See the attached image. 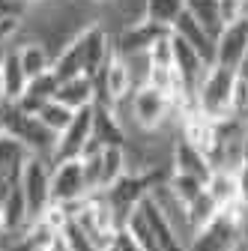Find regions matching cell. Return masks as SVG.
Here are the masks:
<instances>
[{
	"instance_id": "obj_1",
	"label": "cell",
	"mask_w": 248,
	"mask_h": 251,
	"mask_svg": "<svg viewBox=\"0 0 248 251\" xmlns=\"http://www.w3.org/2000/svg\"><path fill=\"white\" fill-rule=\"evenodd\" d=\"M0 129L9 132L15 141H21L33 155L54 159V150H57V138L60 135H54L36 114H24L15 102H3V105H0Z\"/></svg>"
},
{
	"instance_id": "obj_2",
	"label": "cell",
	"mask_w": 248,
	"mask_h": 251,
	"mask_svg": "<svg viewBox=\"0 0 248 251\" xmlns=\"http://www.w3.org/2000/svg\"><path fill=\"white\" fill-rule=\"evenodd\" d=\"M236 69H227L222 63H209V69L203 72L198 90H195V102L198 111L209 120H224L230 117V93H233Z\"/></svg>"
},
{
	"instance_id": "obj_3",
	"label": "cell",
	"mask_w": 248,
	"mask_h": 251,
	"mask_svg": "<svg viewBox=\"0 0 248 251\" xmlns=\"http://www.w3.org/2000/svg\"><path fill=\"white\" fill-rule=\"evenodd\" d=\"M18 188L30 209V225L42 215V209L51 203V159L45 155H27V162L18 174Z\"/></svg>"
},
{
	"instance_id": "obj_4",
	"label": "cell",
	"mask_w": 248,
	"mask_h": 251,
	"mask_svg": "<svg viewBox=\"0 0 248 251\" xmlns=\"http://www.w3.org/2000/svg\"><path fill=\"white\" fill-rule=\"evenodd\" d=\"M129 108H132V120L141 132L152 135L168 123V117L174 114V102L165 96L162 90L149 87V84H138L135 93L129 96Z\"/></svg>"
},
{
	"instance_id": "obj_5",
	"label": "cell",
	"mask_w": 248,
	"mask_h": 251,
	"mask_svg": "<svg viewBox=\"0 0 248 251\" xmlns=\"http://www.w3.org/2000/svg\"><path fill=\"white\" fill-rule=\"evenodd\" d=\"M90 182L84 174V162L81 159H60L51 162V201L54 203H81L84 198H90Z\"/></svg>"
},
{
	"instance_id": "obj_6",
	"label": "cell",
	"mask_w": 248,
	"mask_h": 251,
	"mask_svg": "<svg viewBox=\"0 0 248 251\" xmlns=\"http://www.w3.org/2000/svg\"><path fill=\"white\" fill-rule=\"evenodd\" d=\"M242 236H245L242 225L222 209L219 218H212L206 227H200V230H195L189 236L185 248H189V251H233Z\"/></svg>"
},
{
	"instance_id": "obj_7",
	"label": "cell",
	"mask_w": 248,
	"mask_h": 251,
	"mask_svg": "<svg viewBox=\"0 0 248 251\" xmlns=\"http://www.w3.org/2000/svg\"><path fill=\"white\" fill-rule=\"evenodd\" d=\"M99 144L93 141V105L87 108H78L72 123L66 126L57 138V150H54V159L51 162H60V159H81L84 152L96 150Z\"/></svg>"
},
{
	"instance_id": "obj_8",
	"label": "cell",
	"mask_w": 248,
	"mask_h": 251,
	"mask_svg": "<svg viewBox=\"0 0 248 251\" xmlns=\"http://www.w3.org/2000/svg\"><path fill=\"white\" fill-rule=\"evenodd\" d=\"M93 78H96V90H99V96H96V99H108L111 105L129 102V96H132L135 87H138L132 60L120 57V54H114L108 66H105L99 75H93Z\"/></svg>"
},
{
	"instance_id": "obj_9",
	"label": "cell",
	"mask_w": 248,
	"mask_h": 251,
	"mask_svg": "<svg viewBox=\"0 0 248 251\" xmlns=\"http://www.w3.org/2000/svg\"><path fill=\"white\" fill-rule=\"evenodd\" d=\"M168 33H171V27H165V24H159V21L141 15L138 21L126 24V27H123L120 33L114 36V51H117L120 57H126V60H129V57H144L152 42L162 39V36H168Z\"/></svg>"
},
{
	"instance_id": "obj_10",
	"label": "cell",
	"mask_w": 248,
	"mask_h": 251,
	"mask_svg": "<svg viewBox=\"0 0 248 251\" xmlns=\"http://www.w3.org/2000/svg\"><path fill=\"white\" fill-rule=\"evenodd\" d=\"M78 39H81V54H84V69H87V75H99L108 63H111V57L117 54L111 33L105 30V24L93 21V24H87V27L78 30Z\"/></svg>"
},
{
	"instance_id": "obj_11",
	"label": "cell",
	"mask_w": 248,
	"mask_h": 251,
	"mask_svg": "<svg viewBox=\"0 0 248 251\" xmlns=\"http://www.w3.org/2000/svg\"><path fill=\"white\" fill-rule=\"evenodd\" d=\"M245 54H248V18L222 27V33L215 36V60L212 63H222L227 69H236Z\"/></svg>"
},
{
	"instance_id": "obj_12",
	"label": "cell",
	"mask_w": 248,
	"mask_h": 251,
	"mask_svg": "<svg viewBox=\"0 0 248 251\" xmlns=\"http://www.w3.org/2000/svg\"><path fill=\"white\" fill-rule=\"evenodd\" d=\"M171 36H174V72L179 75V81L185 87L195 93L200 78H203V72L209 69V60H203V54L195 51L182 36H176V33H171Z\"/></svg>"
},
{
	"instance_id": "obj_13",
	"label": "cell",
	"mask_w": 248,
	"mask_h": 251,
	"mask_svg": "<svg viewBox=\"0 0 248 251\" xmlns=\"http://www.w3.org/2000/svg\"><path fill=\"white\" fill-rule=\"evenodd\" d=\"M171 171L192 174V176H200L206 182V176L212 174V162H209L206 152H200L198 147H192L185 138H176V144L171 150Z\"/></svg>"
},
{
	"instance_id": "obj_14",
	"label": "cell",
	"mask_w": 248,
	"mask_h": 251,
	"mask_svg": "<svg viewBox=\"0 0 248 251\" xmlns=\"http://www.w3.org/2000/svg\"><path fill=\"white\" fill-rule=\"evenodd\" d=\"M171 33H176V36H182L185 42H189L195 51H200L203 54V60H215V36L209 33V30L192 15V12H182L179 18H176V24L171 27Z\"/></svg>"
},
{
	"instance_id": "obj_15",
	"label": "cell",
	"mask_w": 248,
	"mask_h": 251,
	"mask_svg": "<svg viewBox=\"0 0 248 251\" xmlns=\"http://www.w3.org/2000/svg\"><path fill=\"white\" fill-rule=\"evenodd\" d=\"M96 96H99V90H96V78L84 72V75H75V78L60 81V84H57V96H54V99H60L63 105H69L72 111H78V108L93 105V102H96Z\"/></svg>"
},
{
	"instance_id": "obj_16",
	"label": "cell",
	"mask_w": 248,
	"mask_h": 251,
	"mask_svg": "<svg viewBox=\"0 0 248 251\" xmlns=\"http://www.w3.org/2000/svg\"><path fill=\"white\" fill-rule=\"evenodd\" d=\"M57 75L54 72H45V75H36V78H30L24 93H21V99L15 102L24 114H39V108L45 102H51L57 96Z\"/></svg>"
},
{
	"instance_id": "obj_17",
	"label": "cell",
	"mask_w": 248,
	"mask_h": 251,
	"mask_svg": "<svg viewBox=\"0 0 248 251\" xmlns=\"http://www.w3.org/2000/svg\"><path fill=\"white\" fill-rule=\"evenodd\" d=\"M129 174V155H126V144H108L99 150V192L111 188L120 176Z\"/></svg>"
},
{
	"instance_id": "obj_18",
	"label": "cell",
	"mask_w": 248,
	"mask_h": 251,
	"mask_svg": "<svg viewBox=\"0 0 248 251\" xmlns=\"http://www.w3.org/2000/svg\"><path fill=\"white\" fill-rule=\"evenodd\" d=\"M27 155H30V150L21 141H15L9 132L0 129V179H18Z\"/></svg>"
},
{
	"instance_id": "obj_19",
	"label": "cell",
	"mask_w": 248,
	"mask_h": 251,
	"mask_svg": "<svg viewBox=\"0 0 248 251\" xmlns=\"http://www.w3.org/2000/svg\"><path fill=\"white\" fill-rule=\"evenodd\" d=\"M51 72L57 75V81H66V78H75V75H84V54H81V39L78 33L72 39H66V45L57 51L54 63H51Z\"/></svg>"
},
{
	"instance_id": "obj_20",
	"label": "cell",
	"mask_w": 248,
	"mask_h": 251,
	"mask_svg": "<svg viewBox=\"0 0 248 251\" xmlns=\"http://www.w3.org/2000/svg\"><path fill=\"white\" fill-rule=\"evenodd\" d=\"M219 215H222V206L212 201V195L206 192V185H203V192H200L195 201L185 203V225H189V236H192L195 230L206 227L212 218H219Z\"/></svg>"
},
{
	"instance_id": "obj_21",
	"label": "cell",
	"mask_w": 248,
	"mask_h": 251,
	"mask_svg": "<svg viewBox=\"0 0 248 251\" xmlns=\"http://www.w3.org/2000/svg\"><path fill=\"white\" fill-rule=\"evenodd\" d=\"M15 51H18V60H21V66H24L27 78H36V75H45V72H51V63H54V57L48 54V45H45V42H39V39H30V42L18 45Z\"/></svg>"
},
{
	"instance_id": "obj_22",
	"label": "cell",
	"mask_w": 248,
	"mask_h": 251,
	"mask_svg": "<svg viewBox=\"0 0 248 251\" xmlns=\"http://www.w3.org/2000/svg\"><path fill=\"white\" fill-rule=\"evenodd\" d=\"M203 185H206V192L212 195V201L222 209L236 201V171L233 168H212V174L206 176Z\"/></svg>"
},
{
	"instance_id": "obj_23",
	"label": "cell",
	"mask_w": 248,
	"mask_h": 251,
	"mask_svg": "<svg viewBox=\"0 0 248 251\" xmlns=\"http://www.w3.org/2000/svg\"><path fill=\"white\" fill-rule=\"evenodd\" d=\"M27 72L21 66V60H18V51H6L3 54V87H6V102H18L21 99V93L27 87Z\"/></svg>"
},
{
	"instance_id": "obj_24",
	"label": "cell",
	"mask_w": 248,
	"mask_h": 251,
	"mask_svg": "<svg viewBox=\"0 0 248 251\" xmlns=\"http://www.w3.org/2000/svg\"><path fill=\"white\" fill-rule=\"evenodd\" d=\"M185 12H192L212 36L222 33V0H185Z\"/></svg>"
},
{
	"instance_id": "obj_25",
	"label": "cell",
	"mask_w": 248,
	"mask_h": 251,
	"mask_svg": "<svg viewBox=\"0 0 248 251\" xmlns=\"http://www.w3.org/2000/svg\"><path fill=\"white\" fill-rule=\"evenodd\" d=\"M182 12H185V0H144V12L141 15L159 21L165 27H174Z\"/></svg>"
},
{
	"instance_id": "obj_26",
	"label": "cell",
	"mask_w": 248,
	"mask_h": 251,
	"mask_svg": "<svg viewBox=\"0 0 248 251\" xmlns=\"http://www.w3.org/2000/svg\"><path fill=\"white\" fill-rule=\"evenodd\" d=\"M36 117H39V120L48 126V129H51L54 135H60V132H63L66 126L72 123L75 111H72L69 105H63L60 99H51V102H45V105L39 108V114H36Z\"/></svg>"
},
{
	"instance_id": "obj_27",
	"label": "cell",
	"mask_w": 248,
	"mask_h": 251,
	"mask_svg": "<svg viewBox=\"0 0 248 251\" xmlns=\"http://www.w3.org/2000/svg\"><path fill=\"white\" fill-rule=\"evenodd\" d=\"M168 185H171V192H174V195H176L182 203L195 201V198L203 192V179H200V176L179 174V171H171V176H168Z\"/></svg>"
},
{
	"instance_id": "obj_28",
	"label": "cell",
	"mask_w": 248,
	"mask_h": 251,
	"mask_svg": "<svg viewBox=\"0 0 248 251\" xmlns=\"http://www.w3.org/2000/svg\"><path fill=\"white\" fill-rule=\"evenodd\" d=\"M147 57V66H159V69H174V36H162L149 45Z\"/></svg>"
},
{
	"instance_id": "obj_29",
	"label": "cell",
	"mask_w": 248,
	"mask_h": 251,
	"mask_svg": "<svg viewBox=\"0 0 248 251\" xmlns=\"http://www.w3.org/2000/svg\"><path fill=\"white\" fill-rule=\"evenodd\" d=\"M248 18V0H222V24H233Z\"/></svg>"
},
{
	"instance_id": "obj_30",
	"label": "cell",
	"mask_w": 248,
	"mask_h": 251,
	"mask_svg": "<svg viewBox=\"0 0 248 251\" xmlns=\"http://www.w3.org/2000/svg\"><path fill=\"white\" fill-rule=\"evenodd\" d=\"M24 27V18L21 15H0V48L9 45Z\"/></svg>"
},
{
	"instance_id": "obj_31",
	"label": "cell",
	"mask_w": 248,
	"mask_h": 251,
	"mask_svg": "<svg viewBox=\"0 0 248 251\" xmlns=\"http://www.w3.org/2000/svg\"><path fill=\"white\" fill-rule=\"evenodd\" d=\"M111 248H114V251H144V248L132 239V233H129L126 227H120V230H117V236H114Z\"/></svg>"
},
{
	"instance_id": "obj_32",
	"label": "cell",
	"mask_w": 248,
	"mask_h": 251,
	"mask_svg": "<svg viewBox=\"0 0 248 251\" xmlns=\"http://www.w3.org/2000/svg\"><path fill=\"white\" fill-rule=\"evenodd\" d=\"M236 201L242 206H248V168L245 165L236 168Z\"/></svg>"
},
{
	"instance_id": "obj_33",
	"label": "cell",
	"mask_w": 248,
	"mask_h": 251,
	"mask_svg": "<svg viewBox=\"0 0 248 251\" xmlns=\"http://www.w3.org/2000/svg\"><path fill=\"white\" fill-rule=\"evenodd\" d=\"M239 165L248 168V129H245V135H242V147H239Z\"/></svg>"
},
{
	"instance_id": "obj_34",
	"label": "cell",
	"mask_w": 248,
	"mask_h": 251,
	"mask_svg": "<svg viewBox=\"0 0 248 251\" xmlns=\"http://www.w3.org/2000/svg\"><path fill=\"white\" fill-rule=\"evenodd\" d=\"M236 75H239L242 81H248V54L239 60V66H236Z\"/></svg>"
},
{
	"instance_id": "obj_35",
	"label": "cell",
	"mask_w": 248,
	"mask_h": 251,
	"mask_svg": "<svg viewBox=\"0 0 248 251\" xmlns=\"http://www.w3.org/2000/svg\"><path fill=\"white\" fill-rule=\"evenodd\" d=\"M6 102V87H3V54H0V105Z\"/></svg>"
},
{
	"instance_id": "obj_36",
	"label": "cell",
	"mask_w": 248,
	"mask_h": 251,
	"mask_svg": "<svg viewBox=\"0 0 248 251\" xmlns=\"http://www.w3.org/2000/svg\"><path fill=\"white\" fill-rule=\"evenodd\" d=\"M6 236V218H3V201H0V239Z\"/></svg>"
},
{
	"instance_id": "obj_37",
	"label": "cell",
	"mask_w": 248,
	"mask_h": 251,
	"mask_svg": "<svg viewBox=\"0 0 248 251\" xmlns=\"http://www.w3.org/2000/svg\"><path fill=\"white\" fill-rule=\"evenodd\" d=\"M233 251H248V233H245V236H242V239H239V245H236V248H233Z\"/></svg>"
},
{
	"instance_id": "obj_38",
	"label": "cell",
	"mask_w": 248,
	"mask_h": 251,
	"mask_svg": "<svg viewBox=\"0 0 248 251\" xmlns=\"http://www.w3.org/2000/svg\"><path fill=\"white\" fill-rule=\"evenodd\" d=\"M24 251H48V245H27L24 242Z\"/></svg>"
},
{
	"instance_id": "obj_39",
	"label": "cell",
	"mask_w": 248,
	"mask_h": 251,
	"mask_svg": "<svg viewBox=\"0 0 248 251\" xmlns=\"http://www.w3.org/2000/svg\"><path fill=\"white\" fill-rule=\"evenodd\" d=\"M30 6H42V3H54V0H27Z\"/></svg>"
},
{
	"instance_id": "obj_40",
	"label": "cell",
	"mask_w": 248,
	"mask_h": 251,
	"mask_svg": "<svg viewBox=\"0 0 248 251\" xmlns=\"http://www.w3.org/2000/svg\"><path fill=\"white\" fill-rule=\"evenodd\" d=\"M105 251H114V248H105Z\"/></svg>"
},
{
	"instance_id": "obj_41",
	"label": "cell",
	"mask_w": 248,
	"mask_h": 251,
	"mask_svg": "<svg viewBox=\"0 0 248 251\" xmlns=\"http://www.w3.org/2000/svg\"><path fill=\"white\" fill-rule=\"evenodd\" d=\"M96 3H102V0H96Z\"/></svg>"
}]
</instances>
